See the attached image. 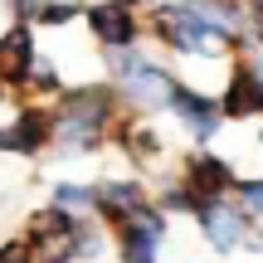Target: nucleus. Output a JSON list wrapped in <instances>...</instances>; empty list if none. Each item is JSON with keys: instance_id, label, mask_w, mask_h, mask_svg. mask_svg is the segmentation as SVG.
Instances as JSON below:
<instances>
[{"instance_id": "1", "label": "nucleus", "mask_w": 263, "mask_h": 263, "mask_svg": "<svg viewBox=\"0 0 263 263\" xmlns=\"http://www.w3.org/2000/svg\"><path fill=\"white\" fill-rule=\"evenodd\" d=\"M54 112V146L49 156L59 161H88L107 151L112 127L122 117V98L107 78H88V83H64V93L49 103Z\"/></svg>"}, {"instance_id": "2", "label": "nucleus", "mask_w": 263, "mask_h": 263, "mask_svg": "<svg viewBox=\"0 0 263 263\" xmlns=\"http://www.w3.org/2000/svg\"><path fill=\"white\" fill-rule=\"evenodd\" d=\"M103 73H107V83L117 88V98H122V112H137V117H166L171 88H176V78H180L171 64L151 59L141 44L103 54Z\"/></svg>"}, {"instance_id": "3", "label": "nucleus", "mask_w": 263, "mask_h": 263, "mask_svg": "<svg viewBox=\"0 0 263 263\" xmlns=\"http://www.w3.org/2000/svg\"><path fill=\"white\" fill-rule=\"evenodd\" d=\"M141 25H146V39H156L171 59H185V64H215L229 54L224 39L210 34L185 0H151L141 10Z\"/></svg>"}, {"instance_id": "4", "label": "nucleus", "mask_w": 263, "mask_h": 263, "mask_svg": "<svg viewBox=\"0 0 263 263\" xmlns=\"http://www.w3.org/2000/svg\"><path fill=\"white\" fill-rule=\"evenodd\" d=\"M166 117L180 127V137L190 141V146H215L219 132H224V112H219V98L205 93L200 83H190V78H176V88H171V107Z\"/></svg>"}, {"instance_id": "5", "label": "nucleus", "mask_w": 263, "mask_h": 263, "mask_svg": "<svg viewBox=\"0 0 263 263\" xmlns=\"http://www.w3.org/2000/svg\"><path fill=\"white\" fill-rule=\"evenodd\" d=\"M54 146V112L49 103H29L15 98L10 117L0 122V156H25V161H44Z\"/></svg>"}, {"instance_id": "6", "label": "nucleus", "mask_w": 263, "mask_h": 263, "mask_svg": "<svg viewBox=\"0 0 263 263\" xmlns=\"http://www.w3.org/2000/svg\"><path fill=\"white\" fill-rule=\"evenodd\" d=\"M224 122H263V54H234L219 88Z\"/></svg>"}, {"instance_id": "7", "label": "nucleus", "mask_w": 263, "mask_h": 263, "mask_svg": "<svg viewBox=\"0 0 263 263\" xmlns=\"http://www.w3.org/2000/svg\"><path fill=\"white\" fill-rule=\"evenodd\" d=\"M166 239H171V219L161 215L156 200H151V205H141L127 224L112 229V254H117V263H161Z\"/></svg>"}, {"instance_id": "8", "label": "nucleus", "mask_w": 263, "mask_h": 263, "mask_svg": "<svg viewBox=\"0 0 263 263\" xmlns=\"http://www.w3.org/2000/svg\"><path fill=\"white\" fill-rule=\"evenodd\" d=\"M83 25H88V34H93L98 54H112V49H137V44H146L141 10L117 5V0H83Z\"/></svg>"}, {"instance_id": "9", "label": "nucleus", "mask_w": 263, "mask_h": 263, "mask_svg": "<svg viewBox=\"0 0 263 263\" xmlns=\"http://www.w3.org/2000/svg\"><path fill=\"white\" fill-rule=\"evenodd\" d=\"M190 224L200 229V239H205V249L215 258H234L239 249H244V234H249L254 219L239 210L234 195H219V200H205V205L190 215Z\"/></svg>"}, {"instance_id": "10", "label": "nucleus", "mask_w": 263, "mask_h": 263, "mask_svg": "<svg viewBox=\"0 0 263 263\" xmlns=\"http://www.w3.org/2000/svg\"><path fill=\"white\" fill-rule=\"evenodd\" d=\"M176 176L185 180L200 200H219V195H234V185H239L244 171L234 166V156H219L215 146H190L185 156H180Z\"/></svg>"}, {"instance_id": "11", "label": "nucleus", "mask_w": 263, "mask_h": 263, "mask_svg": "<svg viewBox=\"0 0 263 263\" xmlns=\"http://www.w3.org/2000/svg\"><path fill=\"white\" fill-rule=\"evenodd\" d=\"M107 146L117 151V156H127V166L137 171V176H146V171H156L161 161H166V137H161L156 117H137V112H122L112 127V141Z\"/></svg>"}, {"instance_id": "12", "label": "nucleus", "mask_w": 263, "mask_h": 263, "mask_svg": "<svg viewBox=\"0 0 263 263\" xmlns=\"http://www.w3.org/2000/svg\"><path fill=\"white\" fill-rule=\"evenodd\" d=\"M141 205H151V180L127 171V176H103L98 180V195H93V219L107 229L127 224Z\"/></svg>"}, {"instance_id": "13", "label": "nucleus", "mask_w": 263, "mask_h": 263, "mask_svg": "<svg viewBox=\"0 0 263 263\" xmlns=\"http://www.w3.org/2000/svg\"><path fill=\"white\" fill-rule=\"evenodd\" d=\"M34 64H39V29L34 25H10L0 34V93L20 98Z\"/></svg>"}, {"instance_id": "14", "label": "nucleus", "mask_w": 263, "mask_h": 263, "mask_svg": "<svg viewBox=\"0 0 263 263\" xmlns=\"http://www.w3.org/2000/svg\"><path fill=\"white\" fill-rule=\"evenodd\" d=\"M83 219L88 215H68V210H59V205H49V200H44L39 210H29V219H25L20 234L29 239V249H34L39 258H44V254H54V249H64L68 239L83 229Z\"/></svg>"}, {"instance_id": "15", "label": "nucleus", "mask_w": 263, "mask_h": 263, "mask_svg": "<svg viewBox=\"0 0 263 263\" xmlns=\"http://www.w3.org/2000/svg\"><path fill=\"white\" fill-rule=\"evenodd\" d=\"M107 254H112V229L98 224V219H83V229L64 249H54V258H64V263H103Z\"/></svg>"}, {"instance_id": "16", "label": "nucleus", "mask_w": 263, "mask_h": 263, "mask_svg": "<svg viewBox=\"0 0 263 263\" xmlns=\"http://www.w3.org/2000/svg\"><path fill=\"white\" fill-rule=\"evenodd\" d=\"M93 195H98V180H68V176L49 180V205L68 210V215H88L93 219Z\"/></svg>"}, {"instance_id": "17", "label": "nucleus", "mask_w": 263, "mask_h": 263, "mask_svg": "<svg viewBox=\"0 0 263 263\" xmlns=\"http://www.w3.org/2000/svg\"><path fill=\"white\" fill-rule=\"evenodd\" d=\"M64 83H68V78H64V68H59L54 59H44V54H39V64L29 68L25 93H20V98H29V103H54V98L64 93Z\"/></svg>"}, {"instance_id": "18", "label": "nucleus", "mask_w": 263, "mask_h": 263, "mask_svg": "<svg viewBox=\"0 0 263 263\" xmlns=\"http://www.w3.org/2000/svg\"><path fill=\"white\" fill-rule=\"evenodd\" d=\"M73 20H83V0H44L34 15V29H68Z\"/></svg>"}, {"instance_id": "19", "label": "nucleus", "mask_w": 263, "mask_h": 263, "mask_svg": "<svg viewBox=\"0 0 263 263\" xmlns=\"http://www.w3.org/2000/svg\"><path fill=\"white\" fill-rule=\"evenodd\" d=\"M234 200H239V210H244L254 224H263V176H239Z\"/></svg>"}, {"instance_id": "20", "label": "nucleus", "mask_w": 263, "mask_h": 263, "mask_svg": "<svg viewBox=\"0 0 263 263\" xmlns=\"http://www.w3.org/2000/svg\"><path fill=\"white\" fill-rule=\"evenodd\" d=\"M0 263H39V254L29 249L25 234H10V239H0Z\"/></svg>"}, {"instance_id": "21", "label": "nucleus", "mask_w": 263, "mask_h": 263, "mask_svg": "<svg viewBox=\"0 0 263 263\" xmlns=\"http://www.w3.org/2000/svg\"><path fill=\"white\" fill-rule=\"evenodd\" d=\"M39 5L44 0H5V15H10V25H34Z\"/></svg>"}, {"instance_id": "22", "label": "nucleus", "mask_w": 263, "mask_h": 263, "mask_svg": "<svg viewBox=\"0 0 263 263\" xmlns=\"http://www.w3.org/2000/svg\"><path fill=\"white\" fill-rule=\"evenodd\" d=\"M239 254H254V258H263V224H249L244 249H239Z\"/></svg>"}, {"instance_id": "23", "label": "nucleus", "mask_w": 263, "mask_h": 263, "mask_svg": "<svg viewBox=\"0 0 263 263\" xmlns=\"http://www.w3.org/2000/svg\"><path fill=\"white\" fill-rule=\"evenodd\" d=\"M117 5H132V10H146L151 0H117Z\"/></svg>"}, {"instance_id": "24", "label": "nucleus", "mask_w": 263, "mask_h": 263, "mask_svg": "<svg viewBox=\"0 0 263 263\" xmlns=\"http://www.w3.org/2000/svg\"><path fill=\"white\" fill-rule=\"evenodd\" d=\"M39 263H64V258H54V254H44V258H39Z\"/></svg>"}]
</instances>
